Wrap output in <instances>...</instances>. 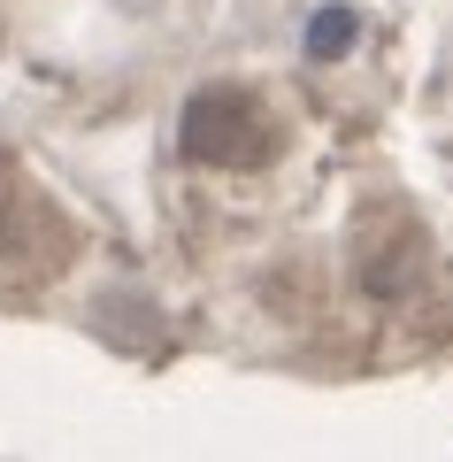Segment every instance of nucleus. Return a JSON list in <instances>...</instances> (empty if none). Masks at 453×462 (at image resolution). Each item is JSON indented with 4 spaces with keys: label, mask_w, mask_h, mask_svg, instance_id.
<instances>
[{
    "label": "nucleus",
    "mask_w": 453,
    "mask_h": 462,
    "mask_svg": "<svg viewBox=\"0 0 453 462\" xmlns=\"http://www.w3.org/2000/svg\"><path fill=\"white\" fill-rule=\"evenodd\" d=\"M177 147H185V162L239 170V162H254V154H261V124H254V108H246L231 85H208V93L185 100V116H177Z\"/></svg>",
    "instance_id": "obj_1"
},
{
    "label": "nucleus",
    "mask_w": 453,
    "mask_h": 462,
    "mask_svg": "<svg viewBox=\"0 0 453 462\" xmlns=\"http://www.w3.org/2000/svg\"><path fill=\"white\" fill-rule=\"evenodd\" d=\"M354 39H361V16L331 0V8H315V16H308V32H300V54H308V62H339V54H354Z\"/></svg>",
    "instance_id": "obj_2"
}]
</instances>
